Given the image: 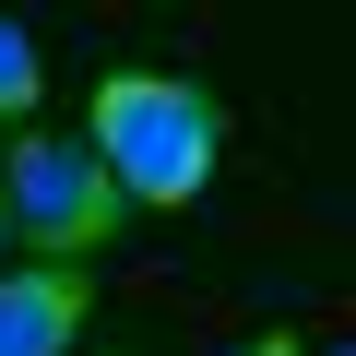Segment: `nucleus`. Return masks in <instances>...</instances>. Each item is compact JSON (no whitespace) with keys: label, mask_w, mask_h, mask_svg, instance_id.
<instances>
[{"label":"nucleus","mask_w":356,"mask_h":356,"mask_svg":"<svg viewBox=\"0 0 356 356\" xmlns=\"http://www.w3.org/2000/svg\"><path fill=\"white\" fill-rule=\"evenodd\" d=\"M83 143H95V166L119 178V202H191L202 178H214L226 107H214L191 72H107Z\"/></svg>","instance_id":"nucleus-1"},{"label":"nucleus","mask_w":356,"mask_h":356,"mask_svg":"<svg viewBox=\"0 0 356 356\" xmlns=\"http://www.w3.org/2000/svg\"><path fill=\"white\" fill-rule=\"evenodd\" d=\"M0 214H13V238L48 250V261H95L119 238V178L95 166V143H24L0 166Z\"/></svg>","instance_id":"nucleus-2"},{"label":"nucleus","mask_w":356,"mask_h":356,"mask_svg":"<svg viewBox=\"0 0 356 356\" xmlns=\"http://www.w3.org/2000/svg\"><path fill=\"white\" fill-rule=\"evenodd\" d=\"M83 321V273L48 261V273H0V356H60Z\"/></svg>","instance_id":"nucleus-3"},{"label":"nucleus","mask_w":356,"mask_h":356,"mask_svg":"<svg viewBox=\"0 0 356 356\" xmlns=\"http://www.w3.org/2000/svg\"><path fill=\"white\" fill-rule=\"evenodd\" d=\"M36 95H48V72H36V36H24V24H0V119H24Z\"/></svg>","instance_id":"nucleus-4"},{"label":"nucleus","mask_w":356,"mask_h":356,"mask_svg":"<svg viewBox=\"0 0 356 356\" xmlns=\"http://www.w3.org/2000/svg\"><path fill=\"white\" fill-rule=\"evenodd\" d=\"M238 356H309V344H285V332H261V344H238Z\"/></svg>","instance_id":"nucleus-5"},{"label":"nucleus","mask_w":356,"mask_h":356,"mask_svg":"<svg viewBox=\"0 0 356 356\" xmlns=\"http://www.w3.org/2000/svg\"><path fill=\"white\" fill-rule=\"evenodd\" d=\"M0 238H13V214H0Z\"/></svg>","instance_id":"nucleus-6"},{"label":"nucleus","mask_w":356,"mask_h":356,"mask_svg":"<svg viewBox=\"0 0 356 356\" xmlns=\"http://www.w3.org/2000/svg\"><path fill=\"white\" fill-rule=\"evenodd\" d=\"M321 356H332V344H321Z\"/></svg>","instance_id":"nucleus-7"}]
</instances>
